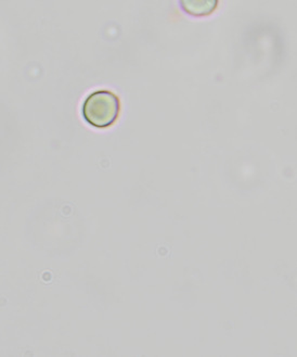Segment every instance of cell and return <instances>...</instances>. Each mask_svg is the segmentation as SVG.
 <instances>
[{
	"mask_svg": "<svg viewBox=\"0 0 297 357\" xmlns=\"http://www.w3.org/2000/svg\"><path fill=\"white\" fill-rule=\"evenodd\" d=\"M220 0H179L181 10L193 17H204L212 15Z\"/></svg>",
	"mask_w": 297,
	"mask_h": 357,
	"instance_id": "2",
	"label": "cell"
},
{
	"mask_svg": "<svg viewBox=\"0 0 297 357\" xmlns=\"http://www.w3.org/2000/svg\"><path fill=\"white\" fill-rule=\"evenodd\" d=\"M120 99L112 91H95L84 101L83 118L93 128H107L116 122L120 115Z\"/></svg>",
	"mask_w": 297,
	"mask_h": 357,
	"instance_id": "1",
	"label": "cell"
}]
</instances>
